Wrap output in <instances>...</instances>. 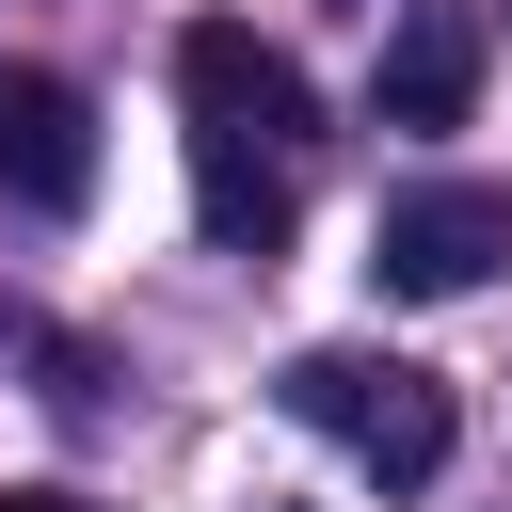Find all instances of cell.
Here are the masks:
<instances>
[{
  "label": "cell",
  "mask_w": 512,
  "mask_h": 512,
  "mask_svg": "<svg viewBox=\"0 0 512 512\" xmlns=\"http://www.w3.org/2000/svg\"><path fill=\"white\" fill-rule=\"evenodd\" d=\"M288 416H304V432H336L384 496H416V480L448 464V384H432V368H400V352H304V368H288Z\"/></svg>",
  "instance_id": "obj_1"
},
{
  "label": "cell",
  "mask_w": 512,
  "mask_h": 512,
  "mask_svg": "<svg viewBox=\"0 0 512 512\" xmlns=\"http://www.w3.org/2000/svg\"><path fill=\"white\" fill-rule=\"evenodd\" d=\"M512 256V176H416L384 224H368V272L400 288V304H448V288H480Z\"/></svg>",
  "instance_id": "obj_2"
},
{
  "label": "cell",
  "mask_w": 512,
  "mask_h": 512,
  "mask_svg": "<svg viewBox=\"0 0 512 512\" xmlns=\"http://www.w3.org/2000/svg\"><path fill=\"white\" fill-rule=\"evenodd\" d=\"M176 96H192V128H224V144H272V160L320 128L304 64H288V48H256L240 16H192V32H176Z\"/></svg>",
  "instance_id": "obj_3"
},
{
  "label": "cell",
  "mask_w": 512,
  "mask_h": 512,
  "mask_svg": "<svg viewBox=\"0 0 512 512\" xmlns=\"http://www.w3.org/2000/svg\"><path fill=\"white\" fill-rule=\"evenodd\" d=\"M0 192L16 208H80L96 192V112L48 64H0Z\"/></svg>",
  "instance_id": "obj_4"
},
{
  "label": "cell",
  "mask_w": 512,
  "mask_h": 512,
  "mask_svg": "<svg viewBox=\"0 0 512 512\" xmlns=\"http://www.w3.org/2000/svg\"><path fill=\"white\" fill-rule=\"evenodd\" d=\"M464 96H480V16H400L384 32V80H368V112L384 128H464Z\"/></svg>",
  "instance_id": "obj_5"
},
{
  "label": "cell",
  "mask_w": 512,
  "mask_h": 512,
  "mask_svg": "<svg viewBox=\"0 0 512 512\" xmlns=\"http://www.w3.org/2000/svg\"><path fill=\"white\" fill-rule=\"evenodd\" d=\"M192 224H208V256H288V160L272 144H224V128H192Z\"/></svg>",
  "instance_id": "obj_6"
},
{
  "label": "cell",
  "mask_w": 512,
  "mask_h": 512,
  "mask_svg": "<svg viewBox=\"0 0 512 512\" xmlns=\"http://www.w3.org/2000/svg\"><path fill=\"white\" fill-rule=\"evenodd\" d=\"M0 512H96V496H64V480H16V496H0Z\"/></svg>",
  "instance_id": "obj_7"
}]
</instances>
